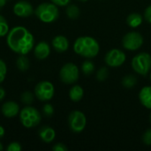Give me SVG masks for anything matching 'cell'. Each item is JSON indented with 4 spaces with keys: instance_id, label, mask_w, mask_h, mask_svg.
I'll return each mask as SVG.
<instances>
[{
    "instance_id": "d4e9b609",
    "label": "cell",
    "mask_w": 151,
    "mask_h": 151,
    "mask_svg": "<svg viewBox=\"0 0 151 151\" xmlns=\"http://www.w3.org/2000/svg\"><path fill=\"white\" fill-rule=\"evenodd\" d=\"M109 75V72H108V69L106 67H102L99 69V71L97 72V74H96V78L99 81H104L107 77Z\"/></svg>"
},
{
    "instance_id": "3957f363",
    "label": "cell",
    "mask_w": 151,
    "mask_h": 151,
    "mask_svg": "<svg viewBox=\"0 0 151 151\" xmlns=\"http://www.w3.org/2000/svg\"><path fill=\"white\" fill-rule=\"evenodd\" d=\"M35 13L36 17L44 23H51L59 17V11L57 5L53 3H42L39 4Z\"/></svg>"
},
{
    "instance_id": "d6986e66",
    "label": "cell",
    "mask_w": 151,
    "mask_h": 151,
    "mask_svg": "<svg viewBox=\"0 0 151 151\" xmlns=\"http://www.w3.org/2000/svg\"><path fill=\"white\" fill-rule=\"evenodd\" d=\"M16 65L19 71L25 72L29 68V60L26 57V55H19L16 61Z\"/></svg>"
},
{
    "instance_id": "ac0fdd59",
    "label": "cell",
    "mask_w": 151,
    "mask_h": 151,
    "mask_svg": "<svg viewBox=\"0 0 151 151\" xmlns=\"http://www.w3.org/2000/svg\"><path fill=\"white\" fill-rule=\"evenodd\" d=\"M142 21H143V17L141 14L135 13V12L129 14L127 19V22L128 26L133 28L139 27L142 23Z\"/></svg>"
},
{
    "instance_id": "f546056e",
    "label": "cell",
    "mask_w": 151,
    "mask_h": 151,
    "mask_svg": "<svg viewBox=\"0 0 151 151\" xmlns=\"http://www.w3.org/2000/svg\"><path fill=\"white\" fill-rule=\"evenodd\" d=\"M52 150L54 151H67L68 149L67 147L63 144V143H56L53 147H52Z\"/></svg>"
},
{
    "instance_id": "e0dca14e",
    "label": "cell",
    "mask_w": 151,
    "mask_h": 151,
    "mask_svg": "<svg viewBox=\"0 0 151 151\" xmlns=\"http://www.w3.org/2000/svg\"><path fill=\"white\" fill-rule=\"evenodd\" d=\"M84 95V90L83 88L79 86V85H75L73 88H71L70 91H69V97L73 102H80Z\"/></svg>"
},
{
    "instance_id": "52a82bcc",
    "label": "cell",
    "mask_w": 151,
    "mask_h": 151,
    "mask_svg": "<svg viewBox=\"0 0 151 151\" xmlns=\"http://www.w3.org/2000/svg\"><path fill=\"white\" fill-rule=\"evenodd\" d=\"M59 77L65 84H73L79 79V68L73 63H67L60 69Z\"/></svg>"
},
{
    "instance_id": "7402d4cb",
    "label": "cell",
    "mask_w": 151,
    "mask_h": 151,
    "mask_svg": "<svg viewBox=\"0 0 151 151\" xmlns=\"http://www.w3.org/2000/svg\"><path fill=\"white\" fill-rule=\"evenodd\" d=\"M81 70L85 75H90L95 70V65H94L93 62H91L89 60H86L83 62V64L81 65Z\"/></svg>"
},
{
    "instance_id": "7c38bea8",
    "label": "cell",
    "mask_w": 151,
    "mask_h": 151,
    "mask_svg": "<svg viewBox=\"0 0 151 151\" xmlns=\"http://www.w3.org/2000/svg\"><path fill=\"white\" fill-rule=\"evenodd\" d=\"M1 111H2L3 115L8 119L16 117L20 111L19 105L13 101H7L4 103L1 107Z\"/></svg>"
},
{
    "instance_id": "d6a6232c",
    "label": "cell",
    "mask_w": 151,
    "mask_h": 151,
    "mask_svg": "<svg viewBox=\"0 0 151 151\" xmlns=\"http://www.w3.org/2000/svg\"><path fill=\"white\" fill-rule=\"evenodd\" d=\"M4 97H5V90L2 87H0V102L3 101Z\"/></svg>"
},
{
    "instance_id": "cb8c5ba5",
    "label": "cell",
    "mask_w": 151,
    "mask_h": 151,
    "mask_svg": "<svg viewBox=\"0 0 151 151\" xmlns=\"http://www.w3.org/2000/svg\"><path fill=\"white\" fill-rule=\"evenodd\" d=\"M20 99H21V101H22L23 104L29 105V104H33L34 99H35V96H34V94H33L32 92H30V91H26V92H24V93L21 95Z\"/></svg>"
},
{
    "instance_id": "4dcf8cb0",
    "label": "cell",
    "mask_w": 151,
    "mask_h": 151,
    "mask_svg": "<svg viewBox=\"0 0 151 151\" xmlns=\"http://www.w3.org/2000/svg\"><path fill=\"white\" fill-rule=\"evenodd\" d=\"M50 1H51V3L55 4L57 6L58 5V6H65L70 3L71 0H50Z\"/></svg>"
},
{
    "instance_id": "ba28073f",
    "label": "cell",
    "mask_w": 151,
    "mask_h": 151,
    "mask_svg": "<svg viewBox=\"0 0 151 151\" xmlns=\"http://www.w3.org/2000/svg\"><path fill=\"white\" fill-rule=\"evenodd\" d=\"M87 124V119L83 112L80 111H73L68 117V125L73 133H81Z\"/></svg>"
},
{
    "instance_id": "2e32d148",
    "label": "cell",
    "mask_w": 151,
    "mask_h": 151,
    "mask_svg": "<svg viewBox=\"0 0 151 151\" xmlns=\"http://www.w3.org/2000/svg\"><path fill=\"white\" fill-rule=\"evenodd\" d=\"M139 99L144 107L151 109V86H146L141 89L139 93Z\"/></svg>"
},
{
    "instance_id": "f1b7e54d",
    "label": "cell",
    "mask_w": 151,
    "mask_h": 151,
    "mask_svg": "<svg viewBox=\"0 0 151 151\" xmlns=\"http://www.w3.org/2000/svg\"><path fill=\"white\" fill-rule=\"evenodd\" d=\"M142 142L147 146H150L151 145V128L148 129L144 133V134L142 135Z\"/></svg>"
},
{
    "instance_id": "6da1fadb",
    "label": "cell",
    "mask_w": 151,
    "mask_h": 151,
    "mask_svg": "<svg viewBox=\"0 0 151 151\" xmlns=\"http://www.w3.org/2000/svg\"><path fill=\"white\" fill-rule=\"evenodd\" d=\"M6 42L13 52L19 55H27L34 49L35 38L27 28L18 26L9 30Z\"/></svg>"
},
{
    "instance_id": "4316f807",
    "label": "cell",
    "mask_w": 151,
    "mask_h": 151,
    "mask_svg": "<svg viewBox=\"0 0 151 151\" xmlns=\"http://www.w3.org/2000/svg\"><path fill=\"white\" fill-rule=\"evenodd\" d=\"M42 112L46 117H51L54 114V108L50 104H45L42 108Z\"/></svg>"
},
{
    "instance_id": "9a60e30c",
    "label": "cell",
    "mask_w": 151,
    "mask_h": 151,
    "mask_svg": "<svg viewBox=\"0 0 151 151\" xmlns=\"http://www.w3.org/2000/svg\"><path fill=\"white\" fill-rule=\"evenodd\" d=\"M38 134H39V137L41 138V140L46 143L52 142L56 137L55 130L52 127H47V126L41 127L38 131Z\"/></svg>"
},
{
    "instance_id": "f35d334b",
    "label": "cell",
    "mask_w": 151,
    "mask_h": 151,
    "mask_svg": "<svg viewBox=\"0 0 151 151\" xmlns=\"http://www.w3.org/2000/svg\"><path fill=\"white\" fill-rule=\"evenodd\" d=\"M150 80H151V73H150Z\"/></svg>"
},
{
    "instance_id": "484cf974",
    "label": "cell",
    "mask_w": 151,
    "mask_h": 151,
    "mask_svg": "<svg viewBox=\"0 0 151 151\" xmlns=\"http://www.w3.org/2000/svg\"><path fill=\"white\" fill-rule=\"evenodd\" d=\"M6 73H7L6 64L3 59L0 58V83H2L4 81Z\"/></svg>"
},
{
    "instance_id": "603a6c76",
    "label": "cell",
    "mask_w": 151,
    "mask_h": 151,
    "mask_svg": "<svg viewBox=\"0 0 151 151\" xmlns=\"http://www.w3.org/2000/svg\"><path fill=\"white\" fill-rule=\"evenodd\" d=\"M9 32V26L7 20L4 16L0 15V37L5 36Z\"/></svg>"
},
{
    "instance_id": "1f68e13d",
    "label": "cell",
    "mask_w": 151,
    "mask_h": 151,
    "mask_svg": "<svg viewBox=\"0 0 151 151\" xmlns=\"http://www.w3.org/2000/svg\"><path fill=\"white\" fill-rule=\"evenodd\" d=\"M144 19L151 24V5L148 6L144 12Z\"/></svg>"
},
{
    "instance_id": "8992f818",
    "label": "cell",
    "mask_w": 151,
    "mask_h": 151,
    "mask_svg": "<svg viewBox=\"0 0 151 151\" xmlns=\"http://www.w3.org/2000/svg\"><path fill=\"white\" fill-rule=\"evenodd\" d=\"M55 93L54 86L51 82L47 81H42L37 83V85L35 88V97L42 101V102H47L50 101Z\"/></svg>"
},
{
    "instance_id": "5b68a950",
    "label": "cell",
    "mask_w": 151,
    "mask_h": 151,
    "mask_svg": "<svg viewBox=\"0 0 151 151\" xmlns=\"http://www.w3.org/2000/svg\"><path fill=\"white\" fill-rule=\"evenodd\" d=\"M132 66L140 75H147L151 70V56L147 52L137 54L132 60Z\"/></svg>"
},
{
    "instance_id": "836d02e7",
    "label": "cell",
    "mask_w": 151,
    "mask_h": 151,
    "mask_svg": "<svg viewBox=\"0 0 151 151\" xmlns=\"http://www.w3.org/2000/svg\"><path fill=\"white\" fill-rule=\"evenodd\" d=\"M4 134H5V132H4V128L3 127H1V126H0V139H1V138H3V137L4 136Z\"/></svg>"
},
{
    "instance_id": "e575fe53",
    "label": "cell",
    "mask_w": 151,
    "mask_h": 151,
    "mask_svg": "<svg viewBox=\"0 0 151 151\" xmlns=\"http://www.w3.org/2000/svg\"><path fill=\"white\" fill-rule=\"evenodd\" d=\"M6 1H8V0H0V8H2L3 6H4V5H5Z\"/></svg>"
},
{
    "instance_id": "ffe728a7",
    "label": "cell",
    "mask_w": 151,
    "mask_h": 151,
    "mask_svg": "<svg viewBox=\"0 0 151 151\" xmlns=\"http://www.w3.org/2000/svg\"><path fill=\"white\" fill-rule=\"evenodd\" d=\"M66 15L68 16L69 19H76L80 16V9L77 5L75 4H70L66 8Z\"/></svg>"
},
{
    "instance_id": "8d00e7d4",
    "label": "cell",
    "mask_w": 151,
    "mask_h": 151,
    "mask_svg": "<svg viewBox=\"0 0 151 151\" xmlns=\"http://www.w3.org/2000/svg\"><path fill=\"white\" fill-rule=\"evenodd\" d=\"M79 1H81V2H86V1H88V0H79Z\"/></svg>"
},
{
    "instance_id": "277c9868",
    "label": "cell",
    "mask_w": 151,
    "mask_h": 151,
    "mask_svg": "<svg viewBox=\"0 0 151 151\" xmlns=\"http://www.w3.org/2000/svg\"><path fill=\"white\" fill-rule=\"evenodd\" d=\"M19 119L25 127L32 128L40 124L42 115L35 108L27 106L19 111Z\"/></svg>"
},
{
    "instance_id": "5bb4252c",
    "label": "cell",
    "mask_w": 151,
    "mask_h": 151,
    "mask_svg": "<svg viewBox=\"0 0 151 151\" xmlns=\"http://www.w3.org/2000/svg\"><path fill=\"white\" fill-rule=\"evenodd\" d=\"M52 46L57 52L63 53L68 50L69 42L64 35H57L52 40Z\"/></svg>"
},
{
    "instance_id": "9c48e42d",
    "label": "cell",
    "mask_w": 151,
    "mask_h": 151,
    "mask_svg": "<svg viewBox=\"0 0 151 151\" xmlns=\"http://www.w3.org/2000/svg\"><path fill=\"white\" fill-rule=\"evenodd\" d=\"M123 47L128 50H137L143 44V37L138 32H129L122 39Z\"/></svg>"
},
{
    "instance_id": "44dd1931",
    "label": "cell",
    "mask_w": 151,
    "mask_h": 151,
    "mask_svg": "<svg viewBox=\"0 0 151 151\" xmlns=\"http://www.w3.org/2000/svg\"><path fill=\"white\" fill-rule=\"evenodd\" d=\"M136 84H137V80H136L135 76H134L132 74L127 75L122 79V85L127 88H132Z\"/></svg>"
},
{
    "instance_id": "74e56055",
    "label": "cell",
    "mask_w": 151,
    "mask_h": 151,
    "mask_svg": "<svg viewBox=\"0 0 151 151\" xmlns=\"http://www.w3.org/2000/svg\"><path fill=\"white\" fill-rule=\"evenodd\" d=\"M150 122H151V113H150Z\"/></svg>"
},
{
    "instance_id": "7a4b0ae2",
    "label": "cell",
    "mask_w": 151,
    "mask_h": 151,
    "mask_svg": "<svg viewBox=\"0 0 151 151\" xmlns=\"http://www.w3.org/2000/svg\"><path fill=\"white\" fill-rule=\"evenodd\" d=\"M99 44L97 41L91 36L78 37L73 44V50L76 54L87 58H95L99 52Z\"/></svg>"
},
{
    "instance_id": "8fae6325",
    "label": "cell",
    "mask_w": 151,
    "mask_h": 151,
    "mask_svg": "<svg viewBox=\"0 0 151 151\" xmlns=\"http://www.w3.org/2000/svg\"><path fill=\"white\" fill-rule=\"evenodd\" d=\"M34 8L32 4L25 0L17 2L13 5V12L16 16L21 18H27L31 16L34 13Z\"/></svg>"
},
{
    "instance_id": "4fadbf2b",
    "label": "cell",
    "mask_w": 151,
    "mask_h": 151,
    "mask_svg": "<svg viewBox=\"0 0 151 151\" xmlns=\"http://www.w3.org/2000/svg\"><path fill=\"white\" fill-rule=\"evenodd\" d=\"M50 53V48L49 43L46 42H40L34 48V54L37 59L43 60L49 57Z\"/></svg>"
},
{
    "instance_id": "30bf717a",
    "label": "cell",
    "mask_w": 151,
    "mask_h": 151,
    "mask_svg": "<svg viewBox=\"0 0 151 151\" xmlns=\"http://www.w3.org/2000/svg\"><path fill=\"white\" fill-rule=\"evenodd\" d=\"M126 58V54L122 50L119 49H113L106 53L104 60L107 65L111 67H119L125 63Z\"/></svg>"
},
{
    "instance_id": "83f0119b",
    "label": "cell",
    "mask_w": 151,
    "mask_h": 151,
    "mask_svg": "<svg viewBox=\"0 0 151 151\" xmlns=\"http://www.w3.org/2000/svg\"><path fill=\"white\" fill-rule=\"evenodd\" d=\"M21 150H22V147H21L20 143H19L17 142H11L6 148L7 151H20Z\"/></svg>"
},
{
    "instance_id": "d590c367",
    "label": "cell",
    "mask_w": 151,
    "mask_h": 151,
    "mask_svg": "<svg viewBox=\"0 0 151 151\" xmlns=\"http://www.w3.org/2000/svg\"><path fill=\"white\" fill-rule=\"evenodd\" d=\"M3 150H4V146H3V144L0 142V151H2Z\"/></svg>"
}]
</instances>
